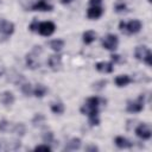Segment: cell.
Segmentation results:
<instances>
[{"label":"cell","mask_w":152,"mask_h":152,"mask_svg":"<svg viewBox=\"0 0 152 152\" xmlns=\"http://www.w3.org/2000/svg\"><path fill=\"white\" fill-rule=\"evenodd\" d=\"M103 100L97 97V96H91L88 97L86 103L81 107V113L84 115H88V118L91 116H99V106Z\"/></svg>","instance_id":"obj_1"},{"label":"cell","mask_w":152,"mask_h":152,"mask_svg":"<svg viewBox=\"0 0 152 152\" xmlns=\"http://www.w3.org/2000/svg\"><path fill=\"white\" fill-rule=\"evenodd\" d=\"M40 52H42L40 46H33L32 51L28 52V53H26V56H25V63H26V66L28 69L36 70V69L39 68L40 63H39L38 57H39V53Z\"/></svg>","instance_id":"obj_2"},{"label":"cell","mask_w":152,"mask_h":152,"mask_svg":"<svg viewBox=\"0 0 152 152\" xmlns=\"http://www.w3.org/2000/svg\"><path fill=\"white\" fill-rule=\"evenodd\" d=\"M145 106V95L140 94L137 101H128L126 104V110L129 113H140Z\"/></svg>","instance_id":"obj_3"},{"label":"cell","mask_w":152,"mask_h":152,"mask_svg":"<svg viewBox=\"0 0 152 152\" xmlns=\"http://www.w3.org/2000/svg\"><path fill=\"white\" fill-rule=\"evenodd\" d=\"M118 45H119V38H118V36H115V34H113V33L107 34V36L102 39V46H103V49H106V50H108V51H114V50H116Z\"/></svg>","instance_id":"obj_4"},{"label":"cell","mask_w":152,"mask_h":152,"mask_svg":"<svg viewBox=\"0 0 152 152\" xmlns=\"http://www.w3.org/2000/svg\"><path fill=\"white\" fill-rule=\"evenodd\" d=\"M135 135L142 140H148L152 135V132H151V127L147 125V124H139L135 128Z\"/></svg>","instance_id":"obj_5"},{"label":"cell","mask_w":152,"mask_h":152,"mask_svg":"<svg viewBox=\"0 0 152 152\" xmlns=\"http://www.w3.org/2000/svg\"><path fill=\"white\" fill-rule=\"evenodd\" d=\"M55 30H56V25L52 21H43L38 26V33L44 37L51 36L55 32Z\"/></svg>","instance_id":"obj_6"},{"label":"cell","mask_w":152,"mask_h":152,"mask_svg":"<svg viewBox=\"0 0 152 152\" xmlns=\"http://www.w3.org/2000/svg\"><path fill=\"white\" fill-rule=\"evenodd\" d=\"M14 28H15V26L12 21L5 20V19L0 20V34H2L5 37H8V36L13 34Z\"/></svg>","instance_id":"obj_7"},{"label":"cell","mask_w":152,"mask_h":152,"mask_svg":"<svg viewBox=\"0 0 152 152\" xmlns=\"http://www.w3.org/2000/svg\"><path fill=\"white\" fill-rule=\"evenodd\" d=\"M53 10V6L49 2H46L45 0H39L37 2H34L31 6V11H40V12H51Z\"/></svg>","instance_id":"obj_8"},{"label":"cell","mask_w":152,"mask_h":152,"mask_svg":"<svg viewBox=\"0 0 152 152\" xmlns=\"http://www.w3.org/2000/svg\"><path fill=\"white\" fill-rule=\"evenodd\" d=\"M141 21L138 20V19H133L128 23H126V33L128 34H134V33H138L140 30H141Z\"/></svg>","instance_id":"obj_9"},{"label":"cell","mask_w":152,"mask_h":152,"mask_svg":"<svg viewBox=\"0 0 152 152\" xmlns=\"http://www.w3.org/2000/svg\"><path fill=\"white\" fill-rule=\"evenodd\" d=\"M15 101V97H14V94L10 90H5L0 94V102L5 106V107H10L14 103Z\"/></svg>","instance_id":"obj_10"},{"label":"cell","mask_w":152,"mask_h":152,"mask_svg":"<svg viewBox=\"0 0 152 152\" xmlns=\"http://www.w3.org/2000/svg\"><path fill=\"white\" fill-rule=\"evenodd\" d=\"M48 64L52 71H58L62 66V57L59 55H51L48 59Z\"/></svg>","instance_id":"obj_11"},{"label":"cell","mask_w":152,"mask_h":152,"mask_svg":"<svg viewBox=\"0 0 152 152\" xmlns=\"http://www.w3.org/2000/svg\"><path fill=\"white\" fill-rule=\"evenodd\" d=\"M103 14V8L101 6H90L87 11V17L91 20L99 19Z\"/></svg>","instance_id":"obj_12"},{"label":"cell","mask_w":152,"mask_h":152,"mask_svg":"<svg viewBox=\"0 0 152 152\" xmlns=\"http://www.w3.org/2000/svg\"><path fill=\"white\" fill-rule=\"evenodd\" d=\"M95 69L103 74H110V72H113L114 66H113L112 62H97L95 64Z\"/></svg>","instance_id":"obj_13"},{"label":"cell","mask_w":152,"mask_h":152,"mask_svg":"<svg viewBox=\"0 0 152 152\" xmlns=\"http://www.w3.org/2000/svg\"><path fill=\"white\" fill-rule=\"evenodd\" d=\"M81 145H82V140L80 138H72L65 144L64 151H76L81 147Z\"/></svg>","instance_id":"obj_14"},{"label":"cell","mask_w":152,"mask_h":152,"mask_svg":"<svg viewBox=\"0 0 152 152\" xmlns=\"http://www.w3.org/2000/svg\"><path fill=\"white\" fill-rule=\"evenodd\" d=\"M114 82H115L116 87L122 88V87H126L127 84H129L132 82V78L128 75H119L114 78Z\"/></svg>","instance_id":"obj_15"},{"label":"cell","mask_w":152,"mask_h":152,"mask_svg":"<svg viewBox=\"0 0 152 152\" xmlns=\"http://www.w3.org/2000/svg\"><path fill=\"white\" fill-rule=\"evenodd\" d=\"M114 142H115V145H116L119 148H129V147H132V142H131L127 138H125V137H122V135H118V137L115 138Z\"/></svg>","instance_id":"obj_16"},{"label":"cell","mask_w":152,"mask_h":152,"mask_svg":"<svg viewBox=\"0 0 152 152\" xmlns=\"http://www.w3.org/2000/svg\"><path fill=\"white\" fill-rule=\"evenodd\" d=\"M82 39H83V43H84V44L89 45V44H91L93 42H95V39H96V32H94V31H91V30H88V31L83 32Z\"/></svg>","instance_id":"obj_17"},{"label":"cell","mask_w":152,"mask_h":152,"mask_svg":"<svg viewBox=\"0 0 152 152\" xmlns=\"http://www.w3.org/2000/svg\"><path fill=\"white\" fill-rule=\"evenodd\" d=\"M147 51H148V48H147V46H145V45H139V46H137L135 50H134V56H135V58H137L138 61H142L144 57H145V55L147 53Z\"/></svg>","instance_id":"obj_18"},{"label":"cell","mask_w":152,"mask_h":152,"mask_svg":"<svg viewBox=\"0 0 152 152\" xmlns=\"http://www.w3.org/2000/svg\"><path fill=\"white\" fill-rule=\"evenodd\" d=\"M46 93H48V88H46L44 84H42V83L37 84V86L34 87V89H33V95H34L36 97H38V99L44 97V96L46 95Z\"/></svg>","instance_id":"obj_19"},{"label":"cell","mask_w":152,"mask_h":152,"mask_svg":"<svg viewBox=\"0 0 152 152\" xmlns=\"http://www.w3.org/2000/svg\"><path fill=\"white\" fill-rule=\"evenodd\" d=\"M64 40L63 39H59V38H57V39H52L51 42H50V48L55 51V52H59L63 48H64Z\"/></svg>","instance_id":"obj_20"},{"label":"cell","mask_w":152,"mask_h":152,"mask_svg":"<svg viewBox=\"0 0 152 152\" xmlns=\"http://www.w3.org/2000/svg\"><path fill=\"white\" fill-rule=\"evenodd\" d=\"M50 108H51V112H52L53 114H58V115L63 114L64 110H65V107H64L63 102H61V101L51 103V107H50Z\"/></svg>","instance_id":"obj_21"},{"label":"cell","mask_w":152,"mask_h":152,"mask_svg":"<svg viewBox=\"0 0 152 152\" xmlns=\"http://www.w3.org/2000/svg\"><path fill=\"white\" fill-rule=\"evenodd\" d=\"M25 132H26V126L23 122H18V124H15L13 126V133L17 137H24Z\"/></svg>","instance_id":"obj_22"},{"label":"cell","mask_w":152,"mask_h":152,"mask_svg":"<svg viewBox=\"0 0 152 152\" xmlns=\"http://www.w3.org/2000/svg\"><path fill=\"white\" fill-rule=\"evenodd\" d=\"M20 90L21 93L25 95V96H31L33 94V89H32V86L27 82H23L20 83Z\"/></svg>","instance_id":"obj_23"},{"label":"cell","mask_w":152,"mask_h":152,"mask_svg":"<svg viewBox=\"0 0 152 152\" xmlns=\"http://www.w3.org/2000/svg\"><path fill=\"white\" fill-rule=\"evenodd\" d=\"M44 121H45V116L39 113V114H36V115L33 116V119H32V125H33L34 127H39V126H42V125L44 124Z\"/></svg>","instance_id":"obj_24"},{"label":"cell","mask_w":152,"mask_h":152,"mask_svg":"<svg viewBox=\"0 0 152 152\" xmlns=\"http://www.w3.org/2000/svg\"><path fill=\"white\" fill-rule=\"evenodd\" d=\"M42 139L45 144H51L53 141V132L52 131H46L43 133L42 135Z\"/></svg>","instance_id":"obj_25"},{"label":"cell","mask_w":152,"mask_h":152,"mask_svg":"<svg viewBox=\"0 0 152 152\" xmlns=\"http://www.w3.org/2000/svg\"><path fill=\"white\" fill-rule=\"evenodd\" d=\"M126 8H127L126 4L124 1H121V0H118L115 2V5H114V10H115L116 13H122V12L126 11Z\"/></svg>","instance_id":"obj_26"},{"label":"cell","mask_w":152,"mask_h":152,"mask_svg":"<svg viewBox=\"0 0 152 152\" xmlns=\"http://www.w3.org/2000/svg\"><path fill=\"white\" fill-rule=\"evenodd\" d=\"M20 146H21V144H20L19 140H12L11 142H7L6 144L5 150H18Z\"/></svg>","instance_id":"obj_27"},{"label":"cell","mask_w":152,"mask_h":152,"mask_svg":"<svg viewBox=\"0 0 152 152\" xmlns=\"http://www.w3.org/2000/svg\"><path fill=\"white\" fill-rule=\"evenodd\" d=\"M10 129V121L6 119L0 120V132L1 133H6Z\"/></svg>","instance_id":"obj_28"},{"label":"cell","mask_w":152,"mask_h":152,"mask_svg":"<svg viewBox=\"0 0 152 152\" xmlns=\"http://www.w3.org/2000/svg\"><path fill=\"white\" fill-rule=\"evenodd\" d=\"M107 84V81L106 80H101V81H97L93 84V89L94 90H102Z\"/></svg>","instance_id":"obj_29"},{"label":"cell","mask_w":152,"mask_h":152,"mask_svg":"<svg viewBox=\"0 0 152 152\" xmlns=\"http://www.w3.org/2000/svg\"><path fill=\"white\" fill-rule=\"evenodd\" d=\"M38 26H39V23H38V20L34 18V19L31 21V24L28 25V30H30L31 32H38Z\"/></svg>","instance_id":"obj_30"},{"label":"cell","mask_w":152,"mask_h":152,"mask_svg":"<svg viewBox=\"0 0 152 152\" xmlns=\"http://www.w3.org/2000/svg\"><path fill=\"white\" fill-rule=\"evenodd\" d=\"M52 148L49 144H42V145H37L34 147V151H46V152H50Z\"/></svg>","instance_id":"obj_31"},{"label":"cell","mask_w":152,"mask_h":152,"mask_svg":"<svg viewBox=\"0 0 152 152\" xmlns=\"http://www.w3.org/2000/svg\"><path fill=\"white\" fill-rule=\"evenodd\" d=\"M142 62H145L147 65H152V52H151V50H150V49H148L147 53L145 55V57H144Z\"/></svg>","instance_id":"obj_32"},{"label":"cell","mask_w":152,"mask_h":152,"mask_svg":"<svg viewBox=\"0 0 152 152\" xmlns=\"http://www.w3.org/2000/svg\"><path fill=\"white\" fill-rule=\"evenodd\" d=\"M89 124H90V126H99L100 125V119H99V116H91V118H89Z\"/></svg>","instance_id":"obj_33"},{"label":"cell","mask_w":152,"mask_h":152,"mask_svg":"<svg viewBox=\"0 0 152 152\" xmlns=\"http://www.w3.org/2000/svg\"><path fill=\"white\" fill-rule=\"evenodd\" d=\"M86 151H87V152H96V151H99V147H97L96 145L90 144V145L86 146Z\"/></svg>","instance_id":"obj_34"},{"label":"cell","mask_w":152,"mask_h":152,"mask_svg":"<svg viewBox=\"0 0 152 152\" xmlns=\"http://www.w3.org/2000/svg\"><path fill=\"white\" fill-rule=\"evenodd\" d=\"M119 30H120L122 33H126V23H125V21H120V23H119Z\"/></svg>","instance_id":"obj_35"},{"label":"cell","mask_w":152,"mask_h":152,"mask_svg":"<svg viewBox=\"0 0 152 152\" xmlns=\"http://www.w3.org/2000/svg\"><path fill=\"white\" fill-rule=\"evenodd\" d=\"M102 0H89V5L90 6H101Z\"/></svg>","instance_id":"obj_36"},{"label":"cell","mask_w":152,"mask_h":152,"mask_svg":"<svg viewBox=\"0 0 152 152\" xmlns=\"http://www.w3.org/2000/svg\"><path fill=\"white\" fill-rule=\"evenodd\" d=\"M5 71H6V66H5L4 62H2L1 59H0V77H1V76H4Z\"/></svg>","instance_id":"obj_37"},{"label":"cell","mask_w":152,"mask_h":152,"mask_svg":"<svg viewBox=\"0 0 152 152\" xmlns=\"http://www.w3.org/2000/svg\"><path fill=\"white\" fill-rule=\"evenodd\" d=\"M112 63H119L120 62V55H112Z\"/></svg>","instance_id":"obj_38"},{"label":"cell","mask_w":152,"mask_h":152,"mask_svg":"<svg viewBox=\"0 0 152 152\" xmlns=\"http://www.w3.org/2000/svg\"><path fill=\"white\" fill-rule=\"evenodd\" d=\"M74 0H61V2L62 4H64V5H66V4H70V2H72Z\"/></svg>","instance_id":"obj_39"},{"label":"cell","mask_w":152,"mask_h":152,"mask_svg":"<svg viewBox=\"0 0 152 152\" xmlns=\"http://www.w3.org/2000/svg\"><path fill=\"white\" fill-rule=\"evenodd\" d=\"M147 1H148V2H151V1H152V0H147Z\"/></svg>","instance_id":"obj_40"},{"label":"cell","mask_w":152,"mask_h":152,"mask_svg":"<svg viewBox=\"0 0 152 152\" xmlns=\"http://www.w3.org/2000/svg\"><path fill=\"white\" fill-rule=\"evenodd\" d=\"M0 4H1V0H0Z\"/></svg>","instance_id":"obj_41"}]
</instances>
